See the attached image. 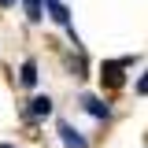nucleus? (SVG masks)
<instances>
[{
    "label": "nucleus",
    "mask_w": 148,
    "mask_h": 148,
    "mask_svg": "<svg viewBox=\"0 0 148 148\" xmlns=\"http://www.w3.org/2000/svg\"><path fill=\"white\" fill-rule=\"evenodd\" d=\"M22 8H26V18H30V22H41V0H22Z\"/></svg>",
    "instance_id": "7"
},
{
    "label": "nucleus",
    "mask_w": 148,
    "mask_h": 148,
    "mask_svg": "<svg viewBox=\"0 0 148 148\" xmlns=\"http://www.w3.org/2000/svg\"><path fill=\"white\" fill-rule=\"evenodd\" d=\"M18 82H22V85H37V63H34V59H26V63H22Z\"/></svg>",
    "instance_id": "6"
},
{
    "label": "nucleus",
    "mask_w": 148,
    "mask_h": 148,
    "mask_svg": "<svg viewBox=\"0 0 148 148\" xmlns=\"http://www.w3.org/2000/svg\"><path fill=\"white\" fill-rule=\"evenodd\" d=\"M122 67H126V63H119V59L104 63V67H100V82H104L108 89H119V85H122Z\"/></svg>",
    "instance_id": "1"
},
{
    "label": "nucleus",
    "mask_w": 148,
    "mask_h": 148,
    "mask_svg": "<svg viewBox=\"0 0 148 148\" xmlns=\"http://www.w3.org/2000/svg\"><path fill=\"white\" fill-rule=\"evenodd\" d=\"M82 104H85V111H89V115H96V119H108V104H104L100 96H82Z\"/></svg>",
    "instance_id": "5"
},
{
    "label": "nucleus",
    "mask_w": 148,
    "mask_h": 148,
    "mask_svg": "<svg viewBox=\"0 0 148 148\" xmlns=\"http://www.w3.org/2000/svg\"><path fill=\"white\" fill-rule=\"evenodd\" d=\"M0 148H11V145H0Z\"/></svg>",
    "instance_id": "10"
},
{
    "label": "nucleus",
    "mask_w": 148,
    "mask_h": 148,
    "mask_svg": "<svg viewBox=\"0 0 148 148\" xmlns=\"http://www.w3.org/2000/svg\"><path fill=\"white\" fill-rule=\"evenodd\" d=\"M26 115H30V119L52 115V100H48V96H34V100H30V108H26Z\"/></svg>",
    "instance_id": "4"
},
{
    "label": "nucleus",
    "mask_w": 148,
    "mask_h": 148,
    "mask_svg": "<svg viewBox=\"0 0 148 148\" xmlns=\"http://www.w3.org/2000/svg\"><path fill=\"white\" fill-rule=\"evenodd\" d=\"M59 137H63V145H67V148H85V137H82L71 122H59Z\"/></svg>",
    "instance_id": "2"
},
{
    "label": "nucleus",
    "mask_w": 148,
    "mask_h": 148,
    "mask_svg": "<svg viewBox=\"0 0 148 148\" xmlns=\"http://www.w3.org/2000/svg\"><path fill=\"white\" fill-rule=\"evenodd\" d=\"M137 92H141V96H148V71L141 74V82H137Z\"/></svg>",
    "instance_id": "8"
},
{
    "label": "nucleus",
    "mask_w": 148,
    "mask_h": 148,
    "mask_svg": "<svg viewBox=\"0 0 148 148\" xmlns=\"http://www.w3.org/2000/svg\"><path fill=\"white\" fill-rule=\"evenodd\" d=\"M45 4H48V11H52V18H56V22H59L63 30H71V34H74V26H71V11H67L59 0H45Z\"/></svg>",
    "instance_id": "3"
},
{
    "label": "nucleus",
    "mask_w": 148,
    "mask_h": 148,
    "mask_svg": "<svg viewBox=\"0 0 148 148\" xmlns=\"http://www.w3.org/2000/svg\"><path fill=\"white\" fill-rule=\"evenodd\" d=\"M11 4H15V0H0V8H11Z\"/></svg>",
    "instance_id": "9"
}]
</instances>
